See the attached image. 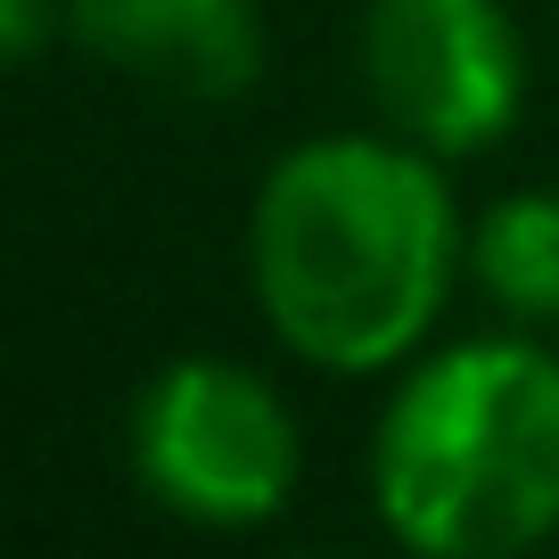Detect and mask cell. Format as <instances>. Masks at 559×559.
Listing matches in <instances>:
<instances>
[{
    "mask_svg": "<svg viewBox=\"0 0 559 559\" xmlns=\"http://www.w3.org/2000/svg\"><path fill=\"white\" fill-rule=\"evenodd\" d=\"M469 223L444 157L379 132H313L280 148L247 206V280L263 330L330 379H379L428 354Z\"/></svg>",
    "mask_w": 559,
    "mask_h": 559,
    "instance_id": "cell-1",
    "label": "cell"
},
{
    "mask_svg": "<svg viewBox=\"0 0 559 559\" xmlns=\"http://www.w3.org/2000/svg\"><path fill=\"white\" fill-rule=\"evenodd\" d=\"M370 510L419 559H519L559 535V354L526 330L403 362L370 437Z\"/></svg>",
    "mask_w": 559,
    "mask_h": 559,
    "instance_id": "cell-2",
    "label": "cell"
},
{
    "mask_svg": "<svg viewBox=\"0 0 559 559\" xmlns=\"http://www.w3.org/2000/svg\"><path fill=\"white\" fill-rule=\"evenodd\" d=\"M132 477L181 526H206V535L272 526L305 477L297 412L263 370L181 354L132 403Z\"/></svg>",
    "mask_w": 559,
    "mask_h": 559,
    "instance_id": "cell-3",
    "label": "cell"
},
{
    "mask_svg": "<svg viewBox=\"0 0 559 559\" xmlns=\"http://www.w3.org/2000/svg\"><path fill=\"white\" fill-rule=\"evenodd\" d=\"M354 74L379 123L428 157H486L526 116V34L502 0H362Z\"/></svg>",
    "mask_w": 559,
    "mask_h": 559,
    "instance_id": "cell-4",
    "label": "cell"
},
{
    "mask_svg": "<svg viewBox=\"0 0 559 559\" xmlns=\"http://www.w3.org/2000/svg\"><path fill=\"white\" fill-rule=\"evenodd\" d=\"M58 25L99 67L198 107H230L263 74L255 0H58Z\"/></svg>",
    "mask_w": 559,
    "mask_h": 559,
    "instance_id": "cell-5",
    "label": "cell"
},
{
    "mask_svg": "<svg viewBox=\"0 0 559 559\" xmlns=\"http://www.w3.org/2000/svg\"><path fill=\"white\" fill-rule=\"evenodd\" d=\"M469 280L510 330H559V190H510L469 223Z\"/></svg>",
    "mask_w": 559,
    "mask_h": 559,
    "instance_id": "cell-6",
    "label": "cell"
},
{
    "mask_svg": "<svg viewBox=\"0 0 559 559\" xmlns=\"http://www.w3.org/2000/svg\"><path fill=\"white\" fill-rule=\"evenodd\" d=\"M58 34V0H0V67L34 58Z\"/></svg>",
    "mask_w": 559,
    "mask_h": 559,
    "instance_id": "cell-7",
    "label": "cell"
}]
</instances>
